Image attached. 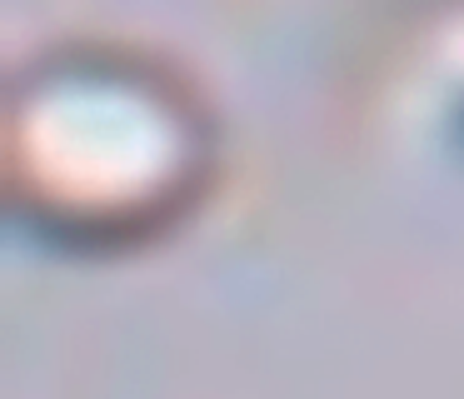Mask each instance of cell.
Returning <instances> with one entry per match:
<instances>
[{"mask_svg": "<svg viewBox=\"0 0 464 399\" xmlns=\"http://www.w3.org/2000/svg\"><path fill=\"white\" fill-rule=\"evenodd\" d=\"M220 170L205 90L140 45L65 40L5 85L0 180L31 235L75 255H121L180 229Z\"/></svg>", "mask_w": 464, "mask_h": 399, "instance_id": "cell-1", "label": "cell"}]
</instances>
